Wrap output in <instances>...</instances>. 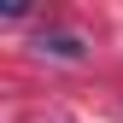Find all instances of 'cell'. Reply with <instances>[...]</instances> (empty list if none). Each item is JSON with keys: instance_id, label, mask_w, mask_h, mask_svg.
<instances>
[{"instance_id": "6da1fadb", "label": "cell", "mask_w": 123, "mask_h": 123, "mask_svg": "<svg viewBox=\"0 0 123 123\" xmlns=\"http://www.w3.org/2000/svg\"><path fill=\"white\" fill-rule=\"evenodd\" d=\"M41 53H53V59H82V35H41Z\"/></svg>"}]
</instances>
